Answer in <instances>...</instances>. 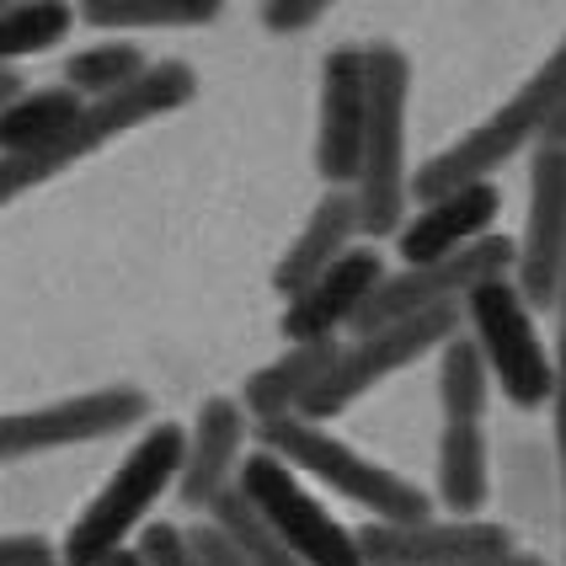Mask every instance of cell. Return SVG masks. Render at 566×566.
I'll use <instances>...</instances> for the list:
<instances>
[{"label": "cell", "mask_w": 566, "mask_h": 566, "mask_svg": "<svg viewBox=\"0 0 566 566\" xmlns=\"http://www.w3.org/2000/svg\"><path fill=\"white\" fill-rule=\"evenodd\" d=\"M256 449L283 460L294 475H311L321 486L343 492L347 503L369 507V524H422V518H433V497L417 481L375 465L369 454H358L353 443L332 439L326 428H315L305 417L262 422L256 428Z\"/></svg>", "instance_id": "277c9868"}, {"label": "cell", "mask_w": 566, "mask_h": 566, "mask_svg": "<svg viewBox=\"0 0 566 566\" xmlns=\"http://www.w3.org/2000/svg\"><path fill=\"white\" fill-rule=\"evenodd\" d=\"M507 273H513V241H507V235H486V241H475L465 252L443 256V262H428V268L385 273V283L364 300V311L353 321V337L379 332V326H390V321H407V315L460 305L475 283L507 279Z\"/></svg>", "instance_id": "9c48e42d"}, {"label": "cell", "mask_w": 566, "mask_h": 566, "mask_svg": "<svg viewBox=\"0 0 566 566\" xmlns=\"http://www.w3.org/2000/svg\"><path fill=\"white\" fill-rule=\"evenodd\" d=\"M22 96V75L17 70H0V107H11Z\"/></svg>", "instance_id": "f1b7e54d"}, {"label": "cell", "mask_w": 566, "mask_h": 566, "mask_svg": "<svg viewBox=\"0 0 566 566\" xmlns=\"http://www.w3.org/2000/svg\"><path fill=\"white\" fill-rule=\"evenodd\" d=\"M235 497L256 513V524L279 539L300 566H364L353 530H343L326 507L305 492V481L283 460L252 449L235 471Z\"/></svg>", "instance_id": "8992f818"}, {"label": "cell", "mask_w": 566, "mask_h": 566, "mask_svg": "<svg viewBox=\"0 0 566 566\" xmlns=\"http://www.w3.org/2000/svg\"><path fill=\"white\" fill-rule=\"evenodd\" d=\"M182 449H188V428L150 422L134 439V449L118 460V471L107 475V486L92 497V507L70 524L60 566H102L107 556H118L128 545V535L145 530V513L177 486Z\"/></svg>", "instance_id": "3957f363"}, {"label": "cell", "mask_w": 566, "mask_h": 566, "mask_svg": "<svg viewBox=\"0 0 566 566\" xmlns=\"http://www.w3.org/2000/svg\"><path fill=\"white\" fill-rule=\"evenodd\" d=\"M81 113H86V102L70 86L22 92L11 107H0V156H49Z\"/></svg>", "instance_id": "ac0fdd59"}, {"label": "cell", "mask_w": 566, "mask_h": 566, "mask_svg": "<svg viewBox=\"0 0 566 566\" xmlns=\"http://www.w3.org/2000/svg\"><path fill=\"white\" fill-rule=\"evenodd\" d=\"M364 566H481L513 556V530L492 518H422L353 530Z\"/></svg>", "instance_id": "8fae6325"}, {"label": "cell", "mask_w": 566, "mask_h": 566, "mask_svg": "<svg viewBox=\"0 0 566 566\" xmlns=\"http://www.w3.org/2000/svg\"><path fill=\"white\" fill-rule=\"evenodd\" d=\"M54 566H60V562H54Z\"/></svg>", "instance_id": "d6a6232c"}, {"label": "cell", "mask_w": 566, "mask_h": 566, "mask_svg": "<svg viewBox=\"0 0 566 566\" xmlns=\"http://www.w3.org/2000/svg\"><path fill=\"white\" fill-rule=\"evenodd\" d=\"M49 177H60L49 166V156H0V209L11 198H22L28 188H38V182H49Z\"/></svg>", "instance_id": "484cf974"}, {"label": "cell", "mask_w": 566, "mask_h": 566, "mask_svg": "<svg viewBox=\"0 0 566 566\" xmlns=\"http://www.w3.org/2000/svg\"><path fill=\"white\" fill-rule=\"evenodd\" d=\"M460 321H465L460 305H443V311H422V315H407V321H390V326H379V332H364L353 347L337 353L332 375L311 390V401L300 407V417L315 422V428L332 422V417H343L358 396H369L375 385H385L390 375L411 369L417 358L439 353L449 337H460Z\"/></svg>", "instance_id": "52a82bcc"}, {"label": "cell", "mask_w": 566, "mask_h": 566, "mask_svg": "<svg viewBox=\"0 0 566 566\" xmlns=\"http://www.w3.org/2000/svg\"><path fill=\"white\" fill-rule=\"evenodd\" d=\"M60 551L38 535H0V566H54Z\"/></svg>", "instance_id": "83f0119b"}, {"label": "cell", "mask_w": 566, "mask_h": 566, "mask_svg": "<svg viewBox=\"0 0 566 566\" xmlns=\"http://www.w3.org/2000/svg\"><path fill=\"white\" fill-rule=\"evenodd\" d=\"M353 241H358V198H353V188H326L321 203L311 209L305 230L294 235V247L273 268V289L283 294V305L300 289H311L343 252H353Z\"/></svg>", "instance_id": "2e32d148"}, {"label": "cell", "mask_w": 566, "mask_h": 566, "mask_svg": "<svg viewBox=\"0 0 566 566\" xmlns=\"http://www.w3.org/2000/svg\"><path fill=\"white\" fill-rule=\"evenodd\" d=\"M369 124V75L364 49H332L321 60V124H315V171L326 188H353Z\"/></svg>", "instance_id": "7c38bea8"}, {"label": "cell", "mask_w": 566, "mask_h": 566, "mask_svg": "<svg viewBox=\"0 0 566 566\" xmlns=\"http://www.w3.org/2000/svg\"><path fill=\"white\" fill-rule=\"evenodd\" d=\"M566 268V150L539 145L530 166V220L513 241L507 283L530 311H556V289Z\"/></svg>", "instance_id": "30bf717a"}, {"label": "cell", "mask_w": 566, "mask_h": 566, "mask_svg": "<svg viewBox=\"0 0 566 566\" xmlns=\"http://www.w3.org/2000/svg\"><path fill=\"white\" fill-rule=\"evenodd\" d=\"M321 17H326L321 0H268L262 6V28L273 32V38H294V32L315 28Z\"/></svg>", "instance_id": "4316f807"}, {"label": "cell", "mask_w": 566, "mask_h": 566, "mask_svg": "<svg viewBox=\"0 0 566 566\" xmlns=\"http://www.w3.org/2000/svg\"><path fill=\"white\" fill-rule=\"evenodd\" d=\"M486 433L481 428H454L443 422L439 433V503L454 507V518H475V507L486 503V486H492V471H486Z\"/></svg>", "instance_id": "d6986e66"}, {"label": "cell", "mask_w": 566, "mask_h": 566, "mask_svg": "<svg viewBox=\"0 0 566 566\" xmlns=\"http://www.w3.org/2000/svg\"><path fill=\"white\" fill-rule=\"evenodd\" d=\"M192 545V556H198V566H252V556L235 545V539L224 535L220 524H209V518H198L192 530H182Z\"/></svg>", "instance_id": "d4e9b609"}, {"label": "cell", "mask_w": 566, "mask_h": 566, "mask_svg": "<svg viewBox=\"0 0 566 566\" xmlns=\"http://www.w3.org/2000/svg\"><path fill=\"white\" fill-rule=\"evenodd\" d=\"M562 107H566V38L556 43V54L513 92L507 107H497V113H492L486 124H475L471 134H460L454 145H443L439 156L411 166V203H433L443 192L492 182L524 145H539V139H545V128L556 124Z\"/></svg>", "instance_id": "6da1fadb"}, {"label": "cell", "mask_w": 566, "mask_h": 566, "mask_svg": "<svg viewBox=\"0 0 566 566\" xmlns=\"http://www.w3.org/2000/svg\"><path fill=\"white\" fill-rule=\"evenodd\" d=\"M460 311L471 321V343L481 353L492 385L503 390L507 407H518V411L551 407L556 369H551L545 337H539V326H535V311L518 300V289L507 279H486L460 300Z\"/></svg>", "instance_id": "5b68a950"}, {"label": "cell", "mask_w": 566, "mask_h": 566, "mask_svg": "<svg viewBox=\"0 0 566 566\" xmlns=\"http://www.w3.org/2000/svg\"><path fill=\"white\" fill-rule=\"evenodd\" d=\"M486 401H492V375L481 364L475 343L460 332L439 347V407H443V422L454 428H481L486 417Z\"/></svg>", "instance_id": "ffe728a7"}, {"label": "cell", "mask_w": 566, "mask_h": 566, "mask_svg": "<svg viewBox=\"0 0 566 566\" xmlns=\"http://www.w3.org/2000/svg\"><path fill=\"white\" fill-rule=\"evenodd\" d=\"M220 17L214 0H86L75 22L96 32H139V28H209Z\"/></svg>", "instance_id": "44dd1931"}, {"label": "cell", "mask_w": 566, "mask_h": 566, "mask_svg": "<svg viewBox=\"0 0 566 566\" xmlns=\"http://www.w3.org/2000/svg\"><path fill=\"white\" fill-rule=\"evenodd\" d=\"M539 145H551V150H566V107L556 113V124L545 128V139H539Z\"/></svg>", "instance_id": "f546056e"}, {"label": "cell", "mask_w": 566, "mask_h": 566, "mask_svg": "<svg viewBox=\"0 0 566 566\" xmlns=\"http://www.w3.org/2000/svg\"><path fill=\"white\" fill-rule=\"evenodd\" d=\"M139 562L145 566H198V556H192V545H188V535L177 530V524H145L139 530Z\"/></svg>", "instance_id": "cb8c5ba5"}, {"label": "cell", "mask_w": 566, "mask_h": 566, "mask_svg": "<svg viewBox=\"0 0 566 566\" xmlns=\"http://www.w3.org/2000/svg\"><path fill=\"white\" fill-rule=\"evenodd\" d=\"M369 75V124H364V160H358V235L369 247L396 235L411 214V160H407V107H411V60L396 43L364 49Z\"/></svg>", "instance_id": "7a4b0ae2"}, {"label": "cell", "mask_w": 566, "mask_h": 566, "mask_svg": "<svg viewBox=\"0 0 566 566\" xmlns=\"http://www.w3.org/2000/svg\"><path fill=\"white\" fill-rule=\"evenodd\" d=\"M75 28V6L60 0H28V6H0V70H11L28 54H49Z\"/></svg>", "instance_id": "603a6c76"}, {"label": "cell", "mask_w": 566, "mask_h": 566, "mask_svg": "<svg viewBox=\"0 0 566 566\" xmlns=\"http://www.w3.org/2000/svg\"><path fill=\"white\" fill-rule=\"evenodd\" d=\"M150 422V396L139 385H102L70 401H49L32 411H6L0 417V460H28L70 443L118 439L128 428Z\"/></svg>", "instance_id": "ba28073f"}, {"label": "cell", "mask_w": 566, "mask_h": 566, "mask_svg": "<svg viewBox=\"0 0 566 566\" xmlns=\"http://www.w3.org/2000/svg\"><path fill=\"white\" fill-rule=\"evenodd\" d=\"M102 566H145V562H139V551H134V545H124L118 556H107V562H102Z\"/></svg>", "instance_id": "1f68e13d"}, {"label": "cell", "mask_w": 566, "mask_h": 566, "mask_svg": "<svg viewBox=\"0 0 566 566\" xmlns=\"http://www.w3.org/2000/svg\"><path fill=\"white\" fill-rule=\"evenodd\" d=\"M343 343H300V347H283L273 364H262L247 390H241V411L252 417L256 428L262 422H279V417H300V407L311 401V390L321 379L332 375Z\"/></svg>", "instance_id": "e0dca14e"}, {"label": "cell", "mask_w": 566, "mask_h": 566, "mask_svg": "<svg viewBox=\"0 0 566 566\" xmlns=\"http://www.w3.org/2000/svg\"><path fill=\"white\" fill-rule=\"evenodd\" d=\"M385 283V262L375 247H353L343 252L311 289H300L289 305H283L279 332L289 337V347L300 343H337V332L358 321L364 300Z\"/></svg>", "instance_id": "4fadbf2b"}, {"label": "cell", "mask_w": 566, "mask_h": 566, "mask_svg": "<svg viewBox=\"0 0 566 566\" xmlns=\"http://www.w3.org/2000/svg\"><path fill=\"white\" fill-rule=\"evenodd\" d=\"M503 214V192L497 182H475V188L443 192L433 203H417L407 224L396 230V252L407 256V268H428L443 256L465 252L475 241L492 235V224Z\"/></svg>", "instance_id": "5bb4252c"}, {"label": "cell", "mask_w": 566, "mask_h": 566, "mask_svg": "<svg viewBox=\"0 0 566 566\" xmlns=\"http://www.w3.org/2000/svg\"><path fill=\"white\" fill-rule=\"evenodd\" d=\"M247 454V411L235 396H209L198 417H192L188 449H182V475H177V497L198 513H209V503L235 486Z\"/></svg>", "instance_id": "9a60e30c"}, {"label": "cell", "mask_w": 566, "mask_h": 566, "mask_svg": "<svg viewBox=\"0 0 566 566\" xmlns=\"http://www.w3.org/2000/svg\"><path fill=\"white\" fill-rule=\"evenodd\" d=\"M150 64L156 60L139 43L107 38V43H92V49H81V54L64 60V86L81 96V102H102V96H118L124 86H134Z\"/></svg>", "instance_id": "7402d4cb"}, {"label": "cell", "mask_w": 566, "mask_h": 566, "mask_svg": "<svg viewBox=\"0 0 566 566\" xmlns=\"http://www.w3.org/2000/svg\"><path fill=\"white\" fill-rule=\"evenodd\" d=\"M481 566H545L539 556H524V551H513V556H497V562H481Z\"/></svg>", "instance_id": "4dcf8cb0"}]
</instances>
